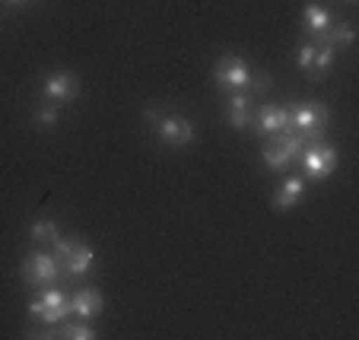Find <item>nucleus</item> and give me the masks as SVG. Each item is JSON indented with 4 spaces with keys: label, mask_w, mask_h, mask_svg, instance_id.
Listing matches in <instances>:
<instances>
[{
    "label": "nucleus",
    "mask_w": 359,
    "mask_h": 340,
    "mask_svg": "<svg viewBox=\"0 0 359 340\" xmlns=\"http://www.w3.org/2000/svg\"><path fill=\"white\" fill-rule=\"evenodd\" d=\"M299 163H302L305 178H312V182H325V178L337 169L340 156H337V147H331V143L309 140L302 147V153H299Z\"/></svg>",
    "instance_id": "obj_2"
},
{
    "label": "nucleus",
    "mask_w": 359,
    "mask_h": 340,
    "mask_svg": "<svg viewBox=\"0 0 359 340\" xmlns=\"http://www.w3.org/2000/svg\"><path fill=\"white\" fill-rule=\"evenodd\" d=\"M70 308H74L80 318H95V315H102V308H105V299H102V293L95 286H83V290L74 293Z\"/></svg>",
    "instance_id": "obj_12"
},
{
    "label": "nucleus",
    "mask_w": 359,
    "mask_h": 340,
    "mask_svg": "<svg viewBox=\"0 0 359 340\" xmlns=\"http://www.w3.org/2000/svg\"><path fill=\"white\" fill-rule=\"evenodd\" d=\"M29 236H32L35 242H48V245H55L57 238H61V232H57L55 219H35V223L29 226Z\"/></svg>",
    "instance_id": "obj_16"
},
{
    "label": "nucleus",
    "mask_w": 359,
    "mask_h": 340,
    "mask_svg": "<svg viewBox=\"0 0 359 340\" xmlns=\"http://www.w3.org/2000/svg\"><path fill=\"white\" fill-rule=\"evenodd\" d=\"M226 121H229V128H236V130H245V128L255 124V95H251L248 89H236V93H229Z\"/></svg>",
    "instance_id": "obj_9"
},
{
    "label": "nucleus",
    "mask_w": 359,
    "mask_h": 340,
    "mask_svg": "<svg viewBox=\"0 0 359 340\" xmlns=\"http://www.w3.org/2000/svg\"><path fill=\"white\" fill-rule=\"evenodd\" d=\"M255 128L264 137L280 134L283 128H290V109H280V105H261V111H255Z\"/></svg>",
    "instance_id": "obj_11"
},
{
    "label": "nucleus",
    "mask_w": 359,
    "mask_h": 340,
    "mask_svg": "<svg viewBox=\"0 0 359 340\" xmlns=\"http://www.w3.org/2000/svg\"><path fill=\"white\" fill-rule=\"evenodd\" d=\"M213 80H217L219 89H226V93H236V89H245L251 80V67L245 57L238 55H223L217 61V67H213Z\"/></svg>",
    "instance_id": "obj_6"
},
{
    "label": "nucleus",
    "mask_w": 359,
    "mask_h": 340,
    "mask_svg": "<svg viewBox=\"0 0 359 340\" xmlns=\"http://www.w3.org/2000/svg\"><path fill=\"white\" fill-rule=\"evenodd\" d=\"M7 4H13V7H20V4H29V0H7Z\"/></svg>",
    "instance_id": "obj_21"
},
{
    "label": "nucleus",
    "mask_w": 359,
    "mask_h": 340,
    "mask_svg": "<svg viewBox=\"0 0 359 340\" xmlns=\"http://www.w3.org/2000/svg\"><path fill=\"white\" fill-rule=\"evenodd\" d=\"M41 95H45V102H51V105H64L80 95V80H76V74H70V70H51V74L45 76V83H41Z\"/></svg>",
    "instance_id": "obj_8"
},
{
    "label": "nucleus",
    "mask_w": 359,
    "mask_h": 340,
    "mask_svg": "<svg viewBox=\"0 0 359 340\" xmlns=\"http://www.w3.org/2000/svg\"><path fill=\"white\" fill-rule=\"evenodd\" d=\"M57 273H61V264H57L55 254H48V252H32L26 258V264H22V280L29 286H35V290L51 286L57 280Z\"/></svg>",
    "instance_id": "obj_7"
},
{
    "label": "nucleus",
    "mask_w": 359,
    "mask_h": 340,
    "mask_svg": "<svg viewBox=\"0 0 359 340\" xmlns=\"http://www.w3.org/2000/svg\"><path fill=\"white\" fill-rule=\"evenodd\" d=\"M312 57H315V41H305V45H299L296 67L299 70H309V67H312Z\"/></svg>",
    "instance_id": "obj_20"
},
{
    "label": "nucleus",
    "mask_w": 359,
    "mask_h": 340,
    "mask_svg": "<svg viewBox=\"0 0 359 340\" xmlns=\"http://www.w3.org/2000/svg\"><path fill=\"white\" fill-rule=\"evenodd\" d=\"M350 4H353V0H350Z\"/></svg>",
    "instance_id": "obj_22"
},
{
    "label": "nucleus",
    "mask_w": 359,
    "mask_h": 340,
    "mask_svg": "<svg viewBox=\"0 0 359 340\" xmlns=\"http://www.w3.org/2000/svg\"><path fill=\"white\" fill-rule=\"evenodd\" d=\"M302 191H305V178L302 175L283 178V184L273 191V210H292V207L302 200Z\"/></svg>",
    "instance_id": "obj_13"
},
{
    "label": "nucleus",
    "mask_w": 359,
    "mask_h": 340,
    "mask_svg": "<svg viewBox=\"0 0 359 340\" xmlns=\"http://www.w3.org/2000/svg\"><path fill=\"white\" fill-rule=\"evenodd\" d=\"M302 22H305V32H312L315 39H321L331 29V13L325 7H318V4H309L302 13Z\"/></svg>",
    "instance_id": "obj_14"
},
{
    "label": "nucleus",
    "mask_w": 359,
    "mask_h": 340,
    "mask_svg": "<svg viewBox=\"0 0 359 340\" xmlns=\"http://www.w3.org/2000/svg\"><path fill=\"white\" fill-rule=\"evenodd\" d=\"M305 143H309V140H305L296 128H283L280 134H273L271 140L264 143V150H261L264 165H267V169H273V172H283L286 165L299 159V153H302Z\"/></svg>",
    "instance_id": "obj_1"
},
{
    "label": "nucleus",
    "mask_w": 359,
    "mask_h": 340,
    "mask_svg": "<svg viewBox=\"0 0 359 340\" xmlns=\"http://www.w3.org/2000/svg\"><path fill=\"white\" fill-rule=\"evenodd\" d=\"M327 121H331L327 109L321 102H315V99L299 102V105L290 109V128H296L305 140H321L325 130H327Z\"/></svg>",
    "instance_id": "obj_3"
},
{
    "label": "nucleus",
    "mask_w": 359,
    "mask_h": 340,
    "mask_svg": "<svg viewBox=\"0 0 359 340\" xmlns=\"http://www.w3.org/2000/svg\"><path fill=\"white\" fill-rule=\"evenodd\" d=\"M61 334H64L67 340H93V337H95V331H93L89 325H83V321H80V325H67Z\"/></svg>",
    "instance_id": "obj_19"
},
{
    "label": "nucleus",
    "mask_w": 359,
    "mask_h": 340,
    "mask_svg": "<svg viewBox=\"0 0 359 340\" xmlns=\"http://www.w3.org/2000/svg\"><path fill=\"white\" fill-rule=\"evenodd\" d=\"M70 312H74V308H70V299L57 290V286H45L39 299L29 302V315H35L41 325H61Z\"/></svg>",
    "instance_id": "obj_5"
},
{
    "label": "nucleus",
    "mask_w": 359,
    "mask_h": 340,
    "mask_svg": "<svg viewBox=\"0 0 359 340\" xmlns=\"http://www.w3.org/2000/svg\"><path fill=\"white\" fill-rule=\"evenodd\" d=\"M147 118L153 121V130L156 137L165 143V147H188L194 140V121L182 115H159V111L147 109Z\"/></svg>",
    "instance_id": "obj_4"
},
{
    "label": "nucleus",
    "mask_w": 359,
    "mask_h": 340,
    "mask_svg": "<svg viewBox=\"0 0 359 340\" xmlns=\"http://www.w3.org/2000/svg\"><path fill=\"white\" fill-rule=\"evenodd\" d=\"M331 61H334V45L325 39V35H321L318 45H315V57H312V67H309V70H312L315 76H325L327 67H331Z\"/></svg>",
    "instance_id": "obj_15"
},
{
    "label": "nucleus",
    "mask_w": 359,
    "mask_h": 340,
    "mask_svg": "<svg viewBox=\"0 0 359 340\" xmlns=\"http://www.w3.org/2000/svg\"><path fill=\"white\" fill-rule=\"evenodd\" d=\"M325 39L331 41L334 48H350L353 45V26L350 22H337L334 29H327L325 32Z\"/></svg>",
    "instance_id": "obj_17"
},
{
    "label": "nucleus",
    "mask_w": 359,
    "mask_h": 340,
    "mask_svg": "<svg viewBox=\"0 0 359 340\" xmlns=\"http://www.w3.org/2000/svg\"><path fill=\"white\" fill-rule=\"evenodd\" d=\"M93 261H95V252L93 245H86V242H70V248L64 252V258L57 261L61 264V271H67L70 277H86L89 271H93Z\"/></svg>",
    "instance_id": "obj_10"
},
{
    "label": "nucleus",
    "mask_w": 359,
    "mask_h": 340,
    "mask_svg": "<svg viewBox=\"0 0 359 340\" xmlns=\"http://www.w3.org/2000/svg\"><path fill=\"white\" fill-rule=\"evenodd\" d=\"M57 121H61V111H57V105H51V102H45L39 111H35V124L45 130H51Z\"/></svg>",
    "instance_id": "obj_18"
}]
</instances>
